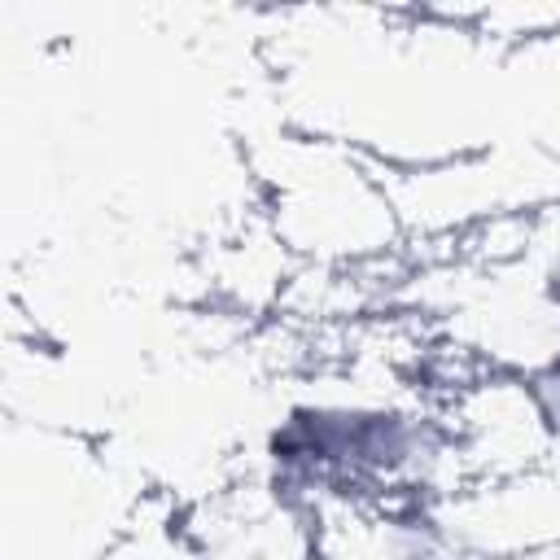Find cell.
<instances>
[{
	"label": "cell",
	"instance_id": "obj_1",
	"mask_svg": "<svg viewBox=\"0 0 560 560\" xmlns=\"http://www.w3.org/2000/svg\"><path fill=\"white\" fill-rule=\"evenodd\" d=\"M254 481L271 508L319 525L442 503L468 468L446 398L398 381H311L258 429Z\"/></svg>",
	"mask_w": 560,
	"mask_h": 560
},
{
	"label": "cell",
	"instance_id": "obj_3",
	"mask_svg": "<svg viewBox=\"0 0 560 560\" xmlns=\"http://www.w3.org/2000/svg\"><path fill=\"white\" fill-rule=\"evenodd\" d=\"M311 560H516L481 542L442 503L319 521Z\"/></svg>",
	"mask_w": 560,
	"mask_h": 560
},
{
	"label": "cell",
	"instance_id": "obj_2",
	"mask_svg": "<svg viewBox=\"0 0 560 560\" xmlns=\"http://www.w3.org/2000/svg\"><path fill=\"white\" fill-rule=\"evenodd\" d=\"M490 271L508 284L503 298H481V315L494 332L477 341L481 368L516 381L529 420L538 429L547 468H560V236L547 245H521Z\"/></svg>",
	"mask_w": 560,
	"mask_h": 560
}]
</instances>
